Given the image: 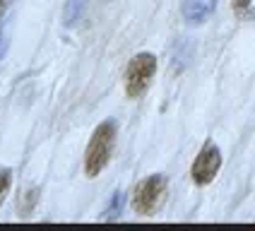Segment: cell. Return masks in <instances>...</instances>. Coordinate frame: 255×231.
<instances>
[{
    "label": "cell",
    "mask_w": 255,
    "mask_h": 231,
    "mask_svg": "<svg viewBox=\"0 0 255 231\" xmlns=\"http://www.w3.org/2000/svg\"><path fill=\"white\" fill-rule=\"evenodd\" d=\"M248 5H251V0H234V10L241 14L243 10H248Z\"/></svg>",
    "instance_id": "cell-11"
},
{
    "label": "cell",
    "mask_w": 255,
    "mask_h": 231,
    "mask_svg": "<svg viewBox=\"0 0 255 231\" xmlns=\"http://www.w3.org/2000/svg\"><path fill=\"white\" fill-rule=\"evenodd\" d=\"M114 144H116V123L114 120H104L92 132V140H89L85 152V173L89 178H97L106 169V164L111 159V152H114Z\"/></svg>",
    "instance_id": "cell-1"
},
{
    "label": "cell",
    "mask_w": 255,
    "mask_h": 231,
    "mask_svg": "<svg viewBox=\"0 0 255 231\" xmlns=\"http://www.w3.org/2000/svg\"><path fill=\"white\" fill-rule=\"evenodd\" d=\"M2 10H5V0H0V12H2Z\"/></svg>",
    "instance_id": "cell-12"
},
{
    "label": "cell",
    "mask_w": 255,
    "mask_h": 231,
    "mask_svg": "<svg viewBox=\"0 0 255 231\" xmlns=\"http://www.w3.org/2000/svg\"><path fill=\"white\" fill-rule=\"evenodd\" d=\"M156 72V58L152 53H137L130 60L126 70V94L130 99H137L147 92Z\"/></svg>",
    "instance_id": "cell-3"
},
{
    "label": "cell",
    "mask_w": 255,
    "mask_h": 231,
    "mask_svg": "<svg viewBox=\"0 0 255 231\" xmlns=\"http://www.w3.org/2000/svg\"><path fill=\"white\" fill-rule=\"evenodd\" d=\"M10 186H12V171L10 169H0V205L5 200V195L10 193Z\"/></svg>",
    "instance_id": "cell-9"
},
{
    "label": "cell",
    "mask_w": 255,
    "mask_h": 231,
    "mask_svg": "<svg viewBox=\"0 0 255 231\" xmlns=\"http://www.w3.org/2000/svg\"><path fill=\"white\" fill-rule=\"evenodd\" d=\"M164 198H166V178L161 173H152L135 186L132 210L142 217H152L161 207Z\"/></svg>",
    "instance_id": "cell-2"
},
{
    "label": "cell",
    "mask_w": 255,
    "mask_h": 231,
    "mask_svg": "<svg viewBox=\"0 0 255 231\" xmlns=\"http://www.w3.org/2000/svg\"><path fill=\"white\" fill-rule=\"evenodd\" d=\"M39 200V190L36 188H31V190H24L22 193V198H19V215L27 217L31 210H34V205Z\"/></svg>",
    "instance_id": "cell-6"
},
{
    "label": "cell",
    "mask_w": 255,
    "mask_h": 231,
    "mask_svg": "<svg viewBox=\"0 0 255 231\" xmlns=\"http://www.w3.org/2000/svg\"><path fill=\"white\" fill-rule=\"evenodd\" d=\"M7 46H10V39H7V29H5V22H0V60L7 53Z\"/></svg>",
    "instance_id": "cell-10"
},
{
    "label": "cell",
    "mask_w": 255,
    "mask_h": 231,
    "mask_svg": "<svg viewBox=\"0 0 255 231\" xmlns=\"http://www.w3.org/2000/svg\"><path fill=\"white\" fill-rule=\"evenodd\" d=\"M123 193L118 190V193H114V200H111V205H109V210H106V215H104V219H116V217L121 215V210H123Z\"/></svg>",
    "instance_id": "cell-8"
},
{
    "label": "cell",
    "mask_w": 255,
    "mask_h": 231,
    "mask_svg": "<svg viewBox=\"0 0 255 231\" xmlns=\"http://www.w3.org/2000/svg\"><path fill=\"white\" fill-rule=\"evenodd\" d=\"M82 7H85V0H70L65 7V24H75L82 14Z\"/></svg>",
    "instance_id": "cell-7"
},
{
    "label": "cell",
    "mask_w": 255,
    "mask_h": 231,
    "mask_svg": "<svg viewBox=\"0 0 255 231\" xmlns=\"http://www.w3.org/2000/svg\"><path fill=\"white\" fill-rule=\"evenodd\" d=\"M222 169V152L214 142H207L200 154L193 161V169H190V176H193V183L195 186H207L217 178V173Z\"/></svg>",
    "instance_id": "cell-4"
},
{
    "label": "cell",
    "mask_w": 255,
    "mask_h": 231,
    "mask_svg": "<svg viewBox=\"0 0 255 231\" xmlns=\"http://www.w3.org/2000/svg\"><path fill=\"white\" fill-rule=\"evenodd\" d=\"M217 10V0H185L183 17L188 24H202Z\"/></svg>",
    "instance_id": "cell-5"
}]
</instances>
